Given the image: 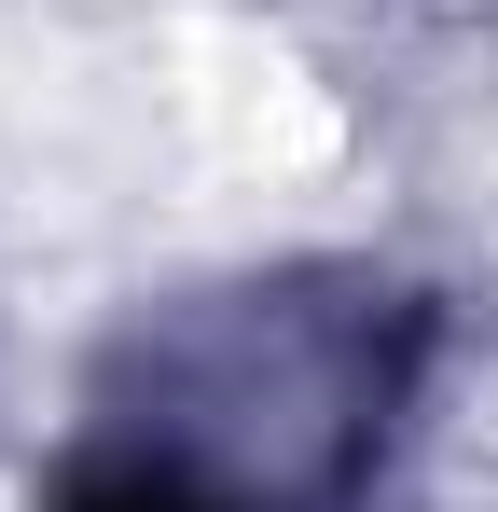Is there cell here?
<instances>
[{"mask_svg":"<svg viewBox=\"0 0 498 512\" xmlns=\"http://www.w3.org/2000/svg\"><path fill=\"white\" fill-rule=\"evenodd\" d=\"M70 512H222V499H208L180 457H97L70 485Z\"/></svg>","mask_w":498,"mask_h":512,"instance_id":"cell-1","label":"cell"}]
</instances>
